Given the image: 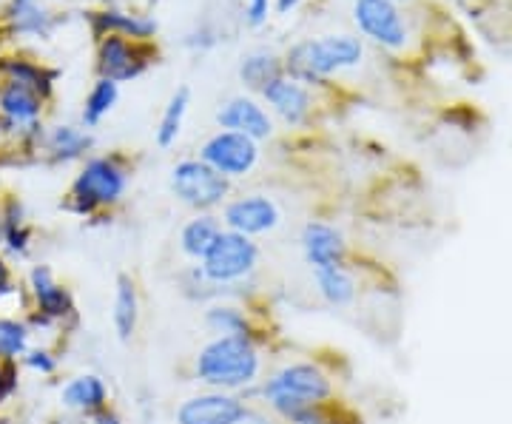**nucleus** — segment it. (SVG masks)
<instances>
[{
  "mask_svg": "<svg viewBox=\"0 0 512 424\" xmlns=\"http://www.w3.org/2000/svg\"><path fill=\"white\" fill-rule=\"evenodd\" d=\"M262 370V356L256 339L248 336H214L202 345L194 359V376L211 390L237 393L256 385Z\"/></svg>",
  "mask_w": 512,
  "mask_h": 424,
  "instance_id": "obj_1",
  "label": "nucleus"
},
{
  "mask_svg": "<svg viewBox=\"0 0 512 424\" xmlns=\"http://www.w3.org/2000/svg\"><path fill=\"white\" fill-rule=\"evenodd\" d=\"M259 396L276 416H282L288 422L293 413L302 410V407L325 405L333 396V382L319 365L293 362V365L276 370L274 376H268L259 385Z\"/></svg>",
  "mask_w": 512,
  "mask_h": 424,
  "instance_id": "obj_2",
  "label": "nucleus"
},
{
  "mask_svg": "<svg viewBox=\"0 0 512 424\" xmlns=\"http://www.w3.org/2000/svg\"><path fill=\"white\" fill-rule=\"evenodd\" d=\"M259 265V248L251 237L237 231H220L211 251L200 259L202 277L214 288H234L251 277Z\"/></svg>",
  "mask_w": 512,
  "mask_h": 424,
  "instance_id": "obj_3",
  "label": "nucleus"
},
{
  "mask_svg": "<svg viewBox=\"0 0 512 424\" xmlns=\"http://www.w3.org/2000/svg\"><path fill=\"white\" fill-rule=\"evenodd\" d=\"M126 185L128 174L117 166V160L94 157L74 177L72 194H69V208H72L74 214L89 217L94 211L117 203L126 194Z\"/></svg>",
  "mask_w": 512,
  "mask_h": 424,
  "instance_id": "obj_4",
  "label": "nucleus"
},
{
  "mask_svg": "<svg viewBox=\"0 0 512 424\" xmlns=\"http://www.w3.org/2000/svg\"><path fill=\"white\" fill-rule=\"evenodd\" d=\"M359 60H362V43L356 37H322V40L299 43L288 55V69L313 80V77H322V74L345 69V66H356Z\"/></svg>",
  "mask_w": 512,
  "mask_h": 424,
  "instance_id": "obj_5",
  "label": "nucleus"
},
{
  "mask_svg": "<svg viewBox=\"0 0 512 424\" xmlns=\"http://www.w3.org/2000/svg\"><path fill=\"white\" fill-rule=\"evenodd\" d=\"M171 191L180 203L208 211L225 203L231 183L202 160H183L171 171Z\"/></svg>",
  "mask_w": 512,
  "mask_h": 424,
  "instance_id": "obj_6",
  "label": "nucleus"
},
{
  "mask_svg": "<svg viewBox=\"0 0 512 424\" xmlns=\"http://www.w3.org/2000/svg\"><path fill=\"white\" fill-rule=\"evenodd\" d=\"M200 160L208 163L217 174H222L225 180H231V177H245L256 166L259 148H256V140L245 137V134L220 131L202 146Z\"/></svg>",
  "mask_w": 512,
  "mask_h": 424,
  "instance_id": "obj_7",
  "label": "nucleus"
},
{
  "mask_svg": "<svg viewBox=\"0 0 512 424\" xmlns=\"http://www.w3.org/2000/svg\"><path fill=\"white\" fill-rule=\"evenodd\" d=\"M248 413V405L225 390H208L185 399L177 407V424H239Z\"/></svg>",
  "mask_w": 512,
  "mask_h": 424,
  "instance_id": "obj_8",
  "label": "nucleus"
},
{
  "mask_svg": "<svg viewBox=\"0 0 512 424\" xmlns=\"http://www.w3.org/2000/svg\"><path fill=\"white\" fill-rule=\"evenodd\" d=\"M29 294L35 299V319L40 325H55L74 316L72 294L57 282L55 271L49 265H35L29 271Z\"/></svg>",
  "mask_w": 512,
  "mask_h": 424,
  "instance_id": "obj_9",
  "label": "nucleus"
},
{
  "mask_svg": "<svg viewBox=\"0 0 512 424\" xmlns=\"http://www.w3.org/2000/svg\"><path fill=\"white\" fill-rule=\"evenodd\" d=\"M222 217H225L228 231H237L242 237H259L279 225V208L274 200H268L262 194H251V197L231 200L225 205Z\"/></svg>",
  "mask_w": 512,
  "mask_h": 424,
  "instance_id": "obj_10",
  "label": "nucleus"
},
{
  "mask_svg": "<svg viewBox=\"0 0 512 424\" xmlns=\"http://www.w3.org/2000/svg\"><path fill=\"white\" fill-rule=\"evenodd\" d=\"M40 114H43V97L32 89L3 83L0 86V117L9 131H20L23 137H40Z\"/></svg>",
  "mask_w": 512,
  "mask_h": 424,
  "instance_id": "obj_11",
  "label": "nucleus"
},
{
  "mask_svg": "<svg viewBox=\"0 0 512 424\" xmlns=\"http://www.w3.org/2000/svg\"><path fill=\"white\" fill-rule=\"evenodd\" d=\"M302 254L313 271L342 268L348 257V242L328 222H308L302 228Z\"/></svg>",
  "mask_w": 512,
  "mask_h": 424,
  "instance_id": "obj_12",
  "label": "nucleus"
},
{
  "mask_svg": "<svg viewBox=\"0 0 512 424\" xmlns=\"http://www.w3.org/2000/svg\"><path fill=\"white\" fill-rule=\"evenodd\" d=\"M356 23L365 35L379 40L382 46L396 49L404 43L402 18L390 0H356Z\"/></svg>",
  "mask_w": 512,
  "mask_h": 424,
  "instance_id": "obj_13",
  "label": "nucleus"
},
{
  "mask_svg": "<svg viewBox=\"0 0 512 424\" xmlns=\"http://www.w3.org/2000/svg\"><path fill=\"white\" fill-rule=\"evenodd\" d=\"M217 123H220L225 131H237V134H245L251 140H265L271 137V117L262 111V106H256L254 100L248 97H237L231 103H225L217 114Z\"/></svg>",
  "mask_w": 512,
  "mask_h": 424,
  "instance_id": "obj_14",
  "label": "nucleus"
},
{
  "mask_svg": "<svg viewBox=\"0 0 512 424\" xmlns=\"http://www.w3.org/2000/svg\"><path fill=\"white\" fill-rule=\"evenodd\" d=\"M60 402L74 413L94 416L109 407V388L97 373H80L60 388Z\"/></svg>",
  "mask_w": 512,
  "mask_h": 424,
  "instance_id": "obj_15",
  "label": "nucleus"
},
{
  "mask_svg": "<svg viewBox=\"0 0 512 424\" xmlns=\"http://www.w3.org/2000/svg\"><path fill=\"white\" fill-rule=\"evenodd\" d=\"M143 69H146V60H140V55L134 52V46L126 37L109 35L100 43V72H103V77L120 83L128 77H137Z\"/></svg>",
  "mask_w": 512,
  "mask_h": 424,
  "instance_id": "obj_16",
  "label": "nucleus"
},
{
  "mask_svg": "<svg viewBox=\"0 0 512 424\" xmlns=\"http://www.w3.org/2000/svg\"><path fill=\"white\" fill-rule=\"evenodd\" d=\"M262 94H265V100L285 117V123H291V126L305 123V117H308V111H311V94L305 92L296 80L274 77V80L262 89Z\"/></svg>",
  "mask_w": 512,
  "mask_h": 424,
  "instance_id": "obj_17",
  "label": "nucleus"
},
{
  "mask_svg": "<svg viewBox=\"0 0 512 424\" xmlns=\"http://www.w3.org/2000/svg\"><path fill=\"white\" fill-rule=\"evenodd\" d=\"M114 331L120 342H128L134 331H137V322H140V296H137V285L128 274L117 277V288H114Z\"/></svg>",
  "mask_w": 512,
  "mask_h": 424,
  "instance_id": "obj_18",
  "label": "nucleus"
},
{
  "mask_svg": "<svg viewBox=\"0 0 512 424\" xmlns=\"http://www.w3.org/2000/svg\"><path fill=\"white\" fill-rule=\"evenodd\" d=\"M52 80H55V74L35 66L32 60H23V57H3L0 60V86L3 83L23 86V89H32L46 100L52 94Z\"/></svg>",
  "mask_w": 512,
  "mask_h": 424,
  "instance_id": "obj_19",
  "label": "nucleus"
},
{
  "mask_svg": "<svg viewBox=\"0 0 512 424\" xmlns=\"http://www.w3.org/2000/svg\"><path fill=\"white\" fill-rule=\"evenodd\" d=\"M313 279H316V288L322 299L333 305V308H348L350 302L356 299L359 288H356V279L350 274L348 268H322V271H313Z\"/></svg>",
  "mask_w": 512,
  "mask_h": 424,
  "instance_id": "obj_20",
  "label": "nucleus"
},
{
  "mask_svg": "<svg viewBox=\"0 0 512 424\" xmlns=\"http://www.w3.org/2000/svg\"><path fill=\"white\" fill-rule=\"evenodd\" d=\"M220 231V220L211 217V214H200V217H194L191 222H185L183 234H180V248H183L185 257L200 262L211 251V245L220 237Z\"/></svg>",
  "mask_w": 512,
  "mask_h": 424,
  "instance_id": "obj_21",
  "label": "nucleus"
},
{
  "mask_svg": "<svg viewBox=\"0 0 512 424\" xmlns=\"http://www.w3.org/2000/svg\"><path fill=\"white\" fill-rule=\"evenodd\" d=\"M46 148H49L52 160H57V163H69V160L83 157V154L92 148V137L83 134L80 129H74V126H57V129L49 131Z\"/></svg>",
  "mask_w": 512,
  "mask_h": 424,
  "instance_id": "obj_22",
  "label": "nucleus"
},
{
  "mask_svg": "<svg viewBox=\"0 0 512 424\" xmlns=\"http://www.w3.org/2000/svg\"><path fill=\"white\" fill-rule=\"evenodd\" d=\"M12 257H23L32 245V231L23 220V208L18 200H9L3 205V242H0Z\"/></svg>",
  "mask_w": 512,
  "mask_h": 424,
  "instance_id": "obj_23",
  "label": "nucleus"
},
{
  "mask_svg": "<svg viewBox=\"0 0 512 424\" xmlns=\"http://www.w3.org/2000/svg\"><path fill=\"white\" fill-rule=\"evenodd\" d=\"M94 26L100 32L109 35H126V37H151L157 32V23L140 15H126V12H100L94 18Z\"/></svg>",
  "mask_w": 512,
  "mask_h": 424,
  "instance_id": "obj_24",
  "label": "nucleus"
},
{
  "mask_svg": "<svg viewBox=\"0 0 512 424\" xmlns=\"http://www.w3.org/2000/svg\"><path fill=\"white\" fill-rule=\"evenodd\" d=\"M205 328L214 336H248L251 325L248 316L237 305H211L205 311Z\"/></svg>",
  "mask_w": 512,
  "mask_h": 424,
  "instance_id": "obj_25",
  "label": "nucleus"
},
{
  "mask_svg": "<svg viewBox=\"0 0 512 424\" xmlns=\"http://www.w3.org/2000/svg\"><path fill=\"white\" fill-rule=\"evenodd\" d=\"M29 336L32 328L23 319L0 316V362H18V356L29 351Z\"/></svg>",
  "mask_w": 512,
  "mask_h": 424,
  "instance_id": "obj_26",
  "label": "nucleus"
},
{
  "mask_svg": "<svg viewBox=\"0 0 512 424\" xmlns=\"http://www.w3.org/2000/svg\"><path fill=\"white\" fill-rule=\"evenodd\" d=\"M117 103V83L109 77H100L94 83V89L86 97V106H83V123L86 126H97Z\"/></svg>",
  "mask_w": 512,
  "mask_h": 424,
  "instance_id": "obj_27",
  "label": "nucleus"
},
{
  "mask_svg": "<svg viewBox=\"0 0 512 424\" xmlns=\"http://www.w3.org/2000/svg\"><path fill=\"white\" fill-rule=\"evenodd\" d=\"M12 20H15V29H18L20 35L49 37V32H52V15H49L46 9H40L35 0H29V3H15Z\"/></svg>",
  "mask_w": 512,
  "mask_h": 424,
  "instance_id": "obj_28",
  "label": "nucleus"
},
{
  "mask_svg": "<svg viewBox=\"0 0 512 424\" xmlns=\"http://www.w3.org/2000/svg\"><path fill=\"white\" fill-rule=\"evenodd\" d=\"M185 111H188V89H180V92L171 97V103L165 106L163 120H160L157 143L163 148H168L171 143H177V137H180V131H183Z\"/></svg>",
  "mask_w": 512,
  "mask_h": 424,
  "instance_id": "obj_29",
  "label": "nucleus"
},
{
  "mask_svg": "<svg viewBox=\"0 0 512 424\" xmlns=\"http://www.w3.org/2000/svg\"><path fill=\"white\" fill-rule=\"evenodd\" d=\"M239 74L251 89H265L274 77H279V63L268 52H256V55H248L242 60Z\"/></svg>",
  "mask_w": 512,
  "mask_h": 424,
  "instance_id": "obj_30",
  "label": "nucleus"
},
{
  "mask_svg": "<svg viewBox=\"0 0 512 424\" xmlns=\"http://www.w3.org/2000/svg\"><path fill=\"white\" fill-rule=\"evenodd\" d=\"M23 365L40 373V376H52V373H57V356L46 348H29L23 353Z\"/></svg>",
  "mask_w": 512,
  "mask_h": 424,
  "instance_id": "obj_31",
  "label": "nucleus"
},
{
  "mask_svg": "<svg viewBox=\"0 0 512 424\" xmlns=\"http://www.w3.org/2000/svg\"><path fill=\"white\" fill-rule=\"evenodd\" d=\"M18 390V365L15 362H0V405L12 399Z\"/></svg>",
  "mask_w": 512,
  "mask_h": 424,
  "instance_id": "obj_32",
  "label": "nucleus"
},
{
  "mask_svg": "<svg viewBox=\"0 0 512 424\" xmlns=\"http://www.w3.org/2000/svg\"><path fill=\"white\" fill-rule=\"evenodd\" d=\"M15 294H18V288H15V282H12V271H9L6 259L0 257V302Z\"/></svg>",
  "mask_w": 512,
  "mask_h": 424,
  "instance_id": "obj_33",
  "label": "nucleus"
},
{
  "mask_svg": "<svg viewBox=\"0 0 512 424\" xmlns=\"http://www.w3.org/2000/svg\"><path fill=\"white\" fill-rule=\"evenodd\" d=\"M248 23L251 26H262L268 18V0H248Z\"/></svg>",
  "mask_w": 512,
  "mask_h": 424,
  "instance_id": "obj_34",
  "label": "nucleus"
},
{
  "mask_svg": "<svg viewBox=\"0 0 512 424\" xmlns=\"http://www.w3.org/2000/svg\"><path fill=\"white\" fill-rule=\"evenodd\" d=\"M92 424H123V419H120V416H117L114 410H109V407H106V410L94 413Z\"/></svg>",
  "mask_w": 512,
  "mask_h": 424,
  "instance_id": "obj_35",
  "label": "nucleus"
},
{
  "mask_svg": "<svg viewBox=\"0 0 512 424\" xmlns=\"http://www.w3.org/2000/svg\"><path fill=\"white\" fill-rule=\"evenodd\" d=\"M296 3H299V0H279L276 6H279V12L285 15V12H291V9H293V6H296Z\"/></svg>",
  "mask_w": 512,
  "mask_h": 424,
  "instance_id": "obj_36",
  "label": "nucleus"
},
{
  "mask_svg": "<svg viewBox=\"0 0 512 424\" xmlns=\"http://www.w3.org/2000/svg\"><path fill=\"white\" fill-rule=\"evenodd\" d=\"M6 123H3V117H0V143H3V137H6Z\"/></svg>",
  "mask_w": 512,
  "mask_h": 424,
  "instance_id": "obj_37",
  "label": "nucleus"
},
{
  "mask_svg": "<svg viewBox=\"0 0 512 424\" xmlns=\"http://www.w3.org/2000/svg\"><path fill=\"white\" fill-rule=\"evenodd\" d=\"M15 3H29V0H15Z\"/></svg>",
  "mask_w": 512,
  "mask_h": 424,
  "instance_id": "obj_38",
  "label": "nucleus"
}]
</instances>
